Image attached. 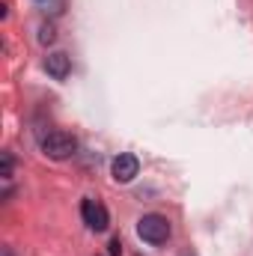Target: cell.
Masks as SVG:
<instances>
[{
	"label": "cell",
	"instance_id": "6da1fadb",
	"mask_svg": "<svg viewBox=\"0 0 253 256\" xmlns=\"http://www.w3.org/2000/svg\"><path fill=\"white\" fill-rule=\"evenodd\" d=\"M173 226L164 214H143L137 220V236L146 242V244H167Z\"/></svg>",
	"mask_w": 253,
	"mask_h": 256
},
{
	"label": "cell",
	"instance_id": "7a4b0ae2",
	"mask_svg": "<svg viewBox=\"0 0 253 256\" xmlns=\"http://www.w3.org/2000/svg\"><path fill=\"white\" fill-rule=\"evenodd\" d=\"M42 152L54 161H66L78 152V140L66 131H51L48 137H42Z\"/></svg>",
	"mask_w": 253,
	"mask_h": 256
},
{
	"label": "cell",
	"instance_id": "3957f363",
	"mask_svg": "<svg viewBox=\"0 0 253 256\" xmlns=\"http://www.w3.org/2000/svg\"><path fill=\"white\" fill-rule=\"evenodd\" d=\"M80 218H84V224H86L92 232H104L108 224H110V214H108V208H104L98 200H84V202H80Z\"/></svg>",
	"mask_w": 253,
	"mask_h": 256
},
{
	"label": "cell",
	"instance_id": "277c9868",
	"mask_svg": "<svg viewBox=\"0 0 253 256\" xmlns=\"http://www.w3.org/2000/svg\"><path fill=\"white\" fill-rule=\"evenodd\" d=\"M110 173H114V179L116 182H131L137 173H140V161L131 155V152H120L116 158H114V164H110Z\"/></svg>",
	"mask_w": 253,
	"mask_h": 256
},
{
	"label": "cell",
	"instance_id": "5b68a950",
	"mask_svg": "<svg viewBox=\"0 0 253 256\" xmlns=\"http://www.w3.org/2000/svg\"><path fill=\"white\" fill-rule=\"evenodd\" d=\"M45 72H48L51 78H57V80L68 78V72H72V57H68V54H63V51L48 54V57H45Z\"/></svg>",
	"mask_w": 253,
	"mask_h": 256
},
{
	"label": "cell",
	"instance_id": "8992f818",
	"mask_svg": "<svg viewBox=\"0 0 253 256\" xmlns=\"http://www.w3.org/2000/svg\"><path fill=\"white\" fill-rule=\"evenodd\" d=\"M39 42H42V45L57 42V27H54V24H42V27H39Z\"/></svg>",
	"mask_w": 253,
	"mask_h": 256
},
{
	"label": "cell",
	"instance_id": "52a82bcc",
	"mask_svg": "<svg viewBox=\"0 0 253 256\" xmlns=\"http://www.w3.org/2000/svg\"><path fill=\"white\" fill-rule=\"evenodd\" d=\"M0 176H3V179L12 176V155H9V152H3V170H0Z\"/></svg>",
	"mask_w": 253,
	"mask_h": 256
},
{
	"label": "cell",
	"instance_id": "ba28073f",
	"mask_svg": "<svg viewBox=\"0 0 253 256\" xmlns=\"http://www.w3.org/2000/svg\"><path fill=\"white\" fill-rule=\"evenodd\" d=\"M110 256H122V242H120V238L110 242Z\"/></svg>",
	"mask_w": 253,
	"mask_h": 256
},
{
	"label": "cell",
	"instance_id": "9c48e42d",
	"mask_svg": "<svg viewBox=\"0 0 253 256\" xmlns=\"http://www.w3.org/2000/svg\"><path fill=\"white\" fill-rule=\"evenodd\" d=\"M3 256H12V250H9V248H3Z\"/></svg>",
	"mask_w": 253,
	"mask_h": 256
},
{
	"label": "cell",
	"instance_id": "30bf717a",
	"mask_svg": "<svg viewBox=\"0 0 253 256\" xmlns=\"http://www.w3.org/2000/svg\"><path fill=\"white\" fill-rule=\"evenodd\" d=\"M182 256H194V254H182Z\"/></svg>",
	"mask_w": 253,
	"mask_h": 256
}]
</instances>
